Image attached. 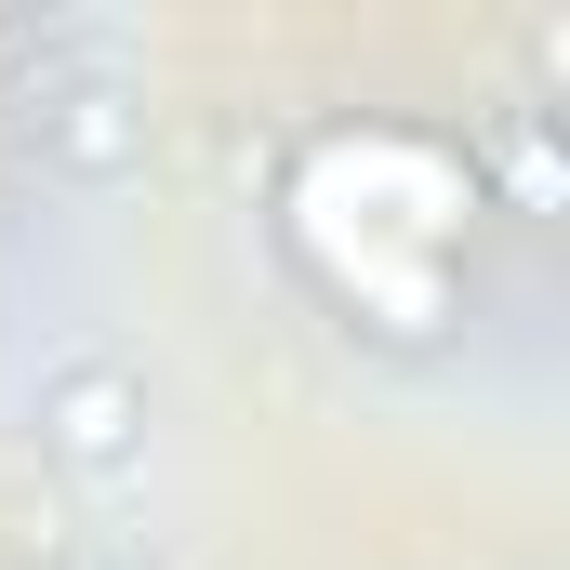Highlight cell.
I'll return each instance as SVG.
<instances>
[{
    "label": "cell",
    "mask_w": 570,
    "mask_h": 570,
    "mask_svg": "<svg viewBox=\"0 0 570 570\" xmlns=\"http://www.w3.org/2000/svg\"><path fill=\"white\" fill-rule=\"evenodd\" d=\"M478 146H491V173H504V199H518V213H558V146H544V107H504Z\"/></svg>",
    "instance_id": "3"
},
{
    "label": "cell",
    "mask_w": 570,
    "mask_h": 570,
    "mask_svg": "<svg viewBox=\"0 0 570 570\" xmlns=\"http://www.w3.org/2000/svg\"><path fill=\"white\" fill-rule=\"evenodd\" d=\"M27 146H40L53 173H134V159H146V107H134V80H107V67H80V80H40Z\"/></svg>",
    "instance_id": "2"
},
{
    "label": "cell",
    "mask_w": 570,
    "mask_h": 570,
    "mask_svg": "<svg viewBox=\"0 0 570 570\" xmlns=\"http://www.w3.org/2000/svg\"><path fill=\"white\" fill-rule=\"evenodd\" d=\"M27 425H40V451H53L67 478H120V464L146 451V372H134V358H107V345H80V358L40 372Z\"/></svg>",
    "instance_id": "1"
}]
</instances>
